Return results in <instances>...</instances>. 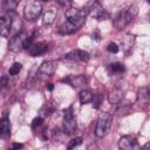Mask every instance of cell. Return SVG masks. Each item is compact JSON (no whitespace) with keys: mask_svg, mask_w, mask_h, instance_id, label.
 Wrapping results in <instances>:
<instances>
[{"mask_svg":"<svg viewBox=\"0 0 150 150\" xmlns=\"http://www.w3.org/2000/svg\"><path fill=\"white\" fill-rule=\"evenodd\" d=\"M137 13H138V7L136 5H130L125 8H123L116 15V18L114 20V26L117 29H123L125 26H128L134 20V18L137 15Z\"/></svg>","mask_w":150,"mask_h":150,"instance_id":"obj_1","label":"cell"},{"mask_svg":"<svg viewBox=\"0 0 150 150\" xmlns=\"http://www.w3.org/2000/svg\"><path fill=\"white\" fill-rule=\"evenodd\" d=\"M111 121H112V116L109 112H101L100 114L97 122H96V128H95V135L98 138H102L107 135V132L110 128Z\"/></svg>","mask_w":150,"mask_h":150,"instance_id":"obj_2","label":"cell"},{"mask_svg":"<svg viewBox=\"0 0 150 150\" xmlns=\"http://www.w3.org/2000/svg\"><path fill=\"white\" fill-rule=\"evenodd\" d=\"M42 13V4L36 0H29L26 2L25 9H23V16L28 21L36 20Z\"/></svg>","mask_w":150,"mask_h":150,"instance_id":"obj_3","label":"cell"},{"mask_svg":"<svg viewBox=\"0 0 150 150\" xmlns=\"http://www.w3.org/2000/svg\"><path fill=\"white\" fill-rule=\"evenodd\" d=\"M77 129L76 118L73 112V107L63 110V132L66 135H74Z\"/></svg>","mask_w":150,"mask_h":150,"instance_id":"obj_4","label":"cell"},{"mask_svg":"<svg viewBox=\"0 0 150 150\" xmlns=\"http://www.w3.org/2000/svg\"><path fill=\"white\" fill-rule=\"evenodd\" d=\"M66 18H67V21L77 26L79 28H81L86 21V16H87V13L84 9H77V8H68L66 9Z\"/></svg>","mask_w":150,"mask_h":150,"instance_id":"obj_5","label":"cell"},{"mask_svg":"<svg viewBox=\"0 0 150 150\" xmlns=\"http://www.w3.org/2000/svg\"><path fill=\"white\" fill-rule=\"evenodd\" d=\"M57 69V62L54 60H48L41 63V66L38 69V77L40 80H47L48 77H52L54 73Z\"/></svg>","mask_w":150,"mask_h":150,"instance_id":"obj_6","label":"cell"},{"mask_svg":"<svg viewBox=\"0 0 150 150\" xmlns=\"http://www.w3.org/2000/svg\"><path fill=\"white\" fill-rule=\"evenodd\" d=\"M86 13L89 14L90 16H93L96 20H105L108 14L105 12V9L103 8V6L98 2V1H91L87 5L86 7Z\"/></svg>","mask_w":150,"mask_h":150,"instance_id":"obj_7","label":"cell"},{"mask_svg":"<svg viewBox=\"0 0 150 150\" xmlns=\"http://www.w3.org/2000/svg\"><path fill=\"white\" fill-rule=\"evenodd\" d=\"M28 35L26 33H18L15 34L13 38H11L9 40V43H8V48L12 50V52H19L22 49L23 47V42L26 40Z\"/></svg>","mask_w":150,"mask_h":150,"instance_id":"obj_8","label":"cell"},{"mask_svg":"<svg viewBox=\"0 0 150 150\" xmlns=\"http://www.w3.org/2000/svg\"><path fill=\"white\" fill-rule=\"evenodd\" d=\"M12 30V16L5 15L0 16V35L1 36H8Z\"/></svg>","mask_w":150,"mask_h":150,"instance_id":"obj_9","label":"cell"},{"mask_svg":"<svg viewBox=\"0 0 150 150\" xmlns=\"http://www.w3.org/2000/svg\"><path fill=\"white\" fill-rule=\"evenodd\" d=\"M47 49H48L47 43H45V42H34L30 46V48L28 49V53L30 54V56L36 57V56H40V55L45 54L47 52Z\"/></svg>","mask_w":150,"mask_h":150,"instance_id":"obj_10","label":"cell"},{"mask_svg":"<svg viewBox=\"0 0 150 150\" xmlns=\"http://www.w3.org/2000/svg\"><path fill=\"white\" fill-rule=\"evenodd\" d=\"M67 60H73V61H79V62H86L89 60V54L84 50L81 49H75L71 53L66 55Z\"/></svg>","mask_w":150,"mask_h":150,"instance_id":"obj_11","label":"cell"},{"mask_svg":"<svg viewBox=\"0 0 150 150\" xmlns=\"http://www.w3.org/2000/svg\"><path fill=\"white\" fill-rule=\"evenodd\" d=\"M136 146V141L131 136H122L118 139L120 150H134Z\"/></svg>","mask_w":150,"mask_h":150,"instance_id":"obj_12","label":"cell"},{"mask_svg":"<svg viewBox=\"0 0 150 150\" xmlns=\"http://www.w3.org/2000/svg\"><path fill=\"white\" fill-rule=\"evenodd\" d=\"M86 77L83 75H69L64 79H62V82L68 83L71 87H80L86 83Z\"/></svg>","mask_w":150,"mask_h":150,"instance_id":"obj_13","label":"cell"},{"mask_svg":"<svg viewBox=\"0 0 150 150\" xmlns=\"http://www.w3.org/2000/svg\"><path fill=\"white\" fill-rule=\"evenodd\" d=\"M123 97H124L123 90L120 89V88H115V89H112V90L109 93V95H108V101H109L110 104H118V103L122 102Z\"/></svg>","mask_w":150,"mask_h":150,"instance_id":"obj_14","label":"cell"},{"mask_svg":"<svg viewBox=\"0 0 150 150\" xmlns=\"http://www.w3.org/2000/svg\"><path fill=\"white\" fill-rule=\"evenodd\" d=\"M135 41H136V36L134 34H124L123 38H121V47L125 52H128L134 47Z\"/></svg>","mask_w":150,"mask_h":150,"instance_id":"obj_15","label":"cell"},{"mask_svg":"<svg viewBox=\"0 0 150 150\" xmlns=\"http://www.w3.org/2000/svg\"><path fill=\"white\" fill-rule=\"evenodd\" d=\"M56 15H57V12L55 8H49L45 12L43 16H42V25L43 26H50L54 23L55 19H56Z\"/></svg>","mask_w":150,"mask_h":150,"instance_id":"obj_16","label":"cell"},{"mask_svg":"<svg viewBox=\"0 0 150 150\" xmlns=\"http://www.w3.org/2000/svg\"><path fill=\"white\" fill-rule=\"evenodd\" d=\"M137 102L141 107H146L149 103V91L148 88H141L137 94Z\"/></svg>","mask_w":150,"mask_h":150,"instance_id":"obj_17","label":"cell"},{"mask_svg":"<svg viewBox=\"0 0 150 150\" xmlns=\"http://www.w3.org/2000/svg\"><path fill=\"white\" fill-rule=\"evenodd\" d=\"M79 29H80V28H79L77 26H75V25H73V23L66 21L64 23H62V25L60 26L59 33H60V34H63V35H67V34H71V33L76 32V30H79Z\"/></svg>","mask_w":150,"mask_h":150,"instance_id":"obj_18","label":"cell"},{"mask_svg":"<svg viewBox=\"0 0 150 150\" xmlns=\"http://www.w3.org/2000/svg\"><path fill=\"white\" fill-rule=\"evenodd\" d=\"M79 100H80V103H81V104H87V103L91 102V100H93V94H91V91L88 90V89L81 90L80 94H79Z\"/></svg>","mask_w":150,"mask_h":150,"instance_id":"obj_19","label":"cell"},{"mask_svg":"<svg viewBox=\"0 0 150 150\" xmlns=\"http://www.w3.org/2000/svg\"><path fill=\"white\" fill-rule=\"evenodd\" d=\"M18 5H19V2L15 1V0H6V1L2 2L4 9L7 11V12H9V13H14V11L18 7Z\"/></svg>","mask_w":150,"mask_h":150,"instance_id":"obj_20","label":"cell"},{"mask_svg":"<svg viewBox=\"0 0 150 150\" xmlns=\"http://www.w3.org/2000/svg\"><path fill=\"white\" fill-rule=\"evenodd\" d=\"M11 130V123L8 118H1L0 120V136L7 135Z\"/></svg>","mask_w":150,"mask_h":150,"instance_id":"obj_21","label":"cell"},{"mask_svg":"<svg viewBox=\"0 0 150 150\" xmlns=\"http://www.w3.org/2000/svg\"><path fill=\"white\" fill-rule=\"evenodd\" d=\"M109 70L112 74H122V73H124L125 68H124V64H122L120 62H115L109 66Z\"/></svg>","mask_w":150,"mask_h":150,"instance_id":"obj_22","label":"cell"},{"mask_svg":"<svg viewBox=\"0 0 150 150\" xmlns=\"http://www.w3.org/2000/svg\"><path fill=\"white\" fill-rule=\"evenodd\" d=\"M81 144H82V137H75L71 141H69V143L67 145V149L68 150H75V148H77Z\"/></svg>","mask_w":150,"mask_h":150,"instance_id":"obj_23","label":"cell"},{"mask_svg":"<svg viewBox=\"0 0 150 150\" xmlns=\"http://www.w3.org/2000/svg\"><path fill=\"white\" fill-rule=\"evenodd\" d=\"M21 68H22L21 63H19V62H14V63L9 67V69H8V74H9V75H12V76L18 75V74L20 73Z\"/></svg>","mask_w":150,"mask_h":150,"instance_id":"obj_24","label":"cell"},{"mask_svg":"<svg viewBox=\"0 0 150 150\" xmlns=\"http://www.w3.org/2000/svg\"><path fill=\"white\" fill-rule=\"evenodd\" d=\"M91 101H93L94 107L95 108H98L101 105V103L103 102V97H102L101 94H95V95H93V100Z\"/></svg>","mask_w":150,"mask_h":150,"instance_id":"obj_25","label":"cell"},{"mask_svg":"<svg viewBox=\"0 0 150 150\" xmlns=\"http://www.w3.org/2000/svg\"><path fill=\"white\" fill-rule=\"evenodd\" d=\"M33 43H34V34H33V35H29V36L26 38V40H25V42H23V47H22V49H27V50H28Z\"/></svg>","mask_w":150,"mask_h":150,"instance_id":"obj_26","label":"cell"},{"mask_svg":"<svg viewBox=\"0 0 150 150\" xmlns=\"http://www.w3.org/2000/svg\"><path fill=\"white\" fill-rule=\"evenodd\" d=\"M107 49H108V52H109V53L116 54V53H118L120 47H118V45H117V43H115V42H110V43L107 46Z\"/></svg>","mask_w":150,"mask_h":150,"instance_id":"obj_27","label":"cell"},{"mask_svg":"<svg viewBox=\"0 0 150 150\" xmlns=\"http://www.w3.org/2000/svg\"><path fill=\"white\" fill-rule=\"evenodd\" d=\"M53 111H54V108H52V107H50V104H46V105L41 109V111H40V112H41V115H42V116H49Z\"/></svg>","mask_w":150,"mask_h":150,"instance_id":"obj_28","label":"cell"},{"mask_svg":"<svg viewBox=\"0 0 150 150\" xmlns=\"http://www.w3.org/2000/svg\"><path fill=\"white\" fill-rule=\"evenodd\" d=\"M42 122H43V118H42L41 116L35 117V118L32 121V129H36L38 127H40V125L42 124Z\"/></svg>","mask_w":150,"mask_h":150,"instance_id":"obj_29","label":"cell"},{"mask_svg":"<svg viewBox=\"0 0 150 150\" xmlns=\"http://www.w3.org/2000/svg\"><path fill=\"white\" fill-rule=\"evenodd\" d=\"M8 84H9L8 77H7V76H2V77L0 79V90H2V89H5V88H7V87H8Z\"/></svg>","mask_w":150,"mask_h":150,"instance_id":"obj_30","label":"cell"},{"mask_svg":"<svg viewBox=\"0 0 150 150\" xmlns=\"http://www.w3.org/2000/svg\"><path fill=\"white\" fill-rule=\"evenodd\" d=\"M23 148V145L21 143H13L12 146L9 148V150H21Z\"/></svg>","mask_w":150,"mask_h":150,"instance_id":"obj_31","label":"cell"},{"mask_svg":"<svg viewBox=\"0 0 150 150\" xmlns=\"http://www.w3.org/2000/svg\"><path fill=\"white\" fill-rule=\"evenodd\" d=\"M57 4H59V5H61V6L67 7L66 9L70 8V5H71V2H70V1H62V0H57Z\"/></svg>","mask_w":150,"mask_h":150,"instance_id":"obj_32","label":"cell"},{"mask_svg":"<svg viewBox=\"0 0 150 150\" xmlns=\"http://www.w3.org/2000/svg\"><path fill=\"white\" fill-rule=\"evenodd\" d=\"M87 150H98L97 144L96 143H89L88 146H87Z\"/></svg>","mask_w":150,"mask_h":150,"instance_id":"obj_33","label":"cell"},{"mask_svg":"<svg viewBox=\"0 0 150 150\" xmlns=\"http://www.w3.org/2000/svg\"><path fill=\"white\" fill-rule=\"evenodd\" d=\"M46 88H47L48 90H53V89H54V86H53V83H47V84H46Z\"/></svg>","mask_w":150,"mask_h":150,"instance_id":"obj_34","label":"cell"},{"mask_svg":"<svg viewBox=\"0 0 150 150\" xmlns=\"http://www.w3.org/2000/svg\"><path fill=\"white\" fill-rule=\"evenodd\" d=\"M142 150H149V143H146V144L142 148Z\"/></svg>","mask_w":150,"mask_h":150,"instance_id":"obj_35","label":"cell"}]
</instances>
